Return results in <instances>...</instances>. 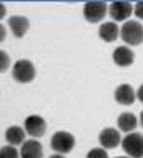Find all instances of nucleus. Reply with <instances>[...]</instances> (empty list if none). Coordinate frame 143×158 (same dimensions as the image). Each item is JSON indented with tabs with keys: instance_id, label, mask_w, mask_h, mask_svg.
Listing matches in <instances>:
<instances>
[{
	"instance_id": "5701e85b",
	"label": "nucleus",
	"mask_w": 143,
	"mask_h": 158,
	"mask_svg": "<svg viewBox=\"0 0 143 158\" xmlns=\"http://www.w3.org/2000/svg\"><path fill=\"white\" fill-rule=\"evenodd\" d=\"M48 158H65V155H58V153H53V155H50Z\"/></svg>"
},
{
	"instance_id": "a211bd4d",
	"label": "nucleus",
	"mask_w": 143,
	"mask_h": 158,
	"mask_svg": "<svg viewBox=\"0 0 143 158\" xmlns=\"http://www.w3.org/2000/svg\"><path fill=\"white\" fill-rule=\"evenodd\" d=\"M8 67H10V57L5 50H0V73L7 72Z\"/></svg>"
},
{
	"instance_id": "393cba45",
	"label": "nucleus",
	"mask_w": 143,
	"mask_h": 158,
	"mask_svg": "<svg viewBox=\"0 0 143 158\" xmlns=\"http://www.w3.org/2000/svg\"><path fill=\"white\" fill-rule=\"evenodd\" d=\"M116 158H130V156H116Z\"/></svg>"
},
{
	"instance_id": "dca6fc26",
	"label": "nucleus",
	"mask_w": 143,
	"mask_h": 158,
	"mask_svg": "<svg viewBox=\"0 0 143 158\" xmlns=\"http://www.w3.org/2000/svg\"><path fill=\"white\" fill-rule=\"evenodd\" d=\"M0 158H20V152L12 145L0 147Z\"/></svg>"
},
{
	"instance_id": "20e7f679",
	"label": "nucleus",
	"mask_w": 143,
	"mask_h": 158,
	"mask_svg": "<svg viewBox=\"0 0 143 158\" xmlns=\"http://www.w3.org/2000/svg\"><path fill=\"white\" fill-rule=\"evenodd\" d=\"M50 147L58 155H67V153H70L75 148V136L70 131H63V130L57 131V133H53V136L50 140Z\"/></svg>"
},
{
	"instance_id": "f03ea898",
	"label": "nucleus",
	"mask_w": 143,
	"mask_h": 158,
	"mask_svg": "<svg viewBox=\"0 0 143 158\" xmlns=\"http://www.w3.org/2000/svg\"><path fill=\"white\" fill-rule=\"evenodd\" d=\"M35 73H37L35 65L30 60H25V58L17 60L14 63V67H12V77L19 83H30L35 78Z\"/></svg>"
},
{
	"instance_id": "6e6552de",
	"label": "nucleus",
	"mask_w": 143,
	"mask_h": 158,
	"mask_svg": "<svg viewBox=\"0 0 143 158\" xmlns=\"http://www.w3.org/2000/svg\"><path fill=\"white\" fill-rule=\"evenodd\" d=\"M98 142H100L102 148H105V150H113L118 145H122V135H120L118 128L108 127V128H103L100 131Z\"/></svg>"
},
{
	"instance_id": "f8f14e48",
	"label": "nucleus",
	"mask_w": 143,
	"mask_h": 158,
	"mask_svg": "<svg viewBox=\"0 0 143 158\" xmlns=\"http://www.w3.org/2000/svg\"><path fill=\"white\" fill-rule=\"evenodd\" d=\"M113 62L116 63L118 67H128L135 62V53L130 47L123 45V47H116L113 50V55H111Z\"/></svg>"
},
{
	"instance_id": "0eeeda50",
	"label": "nucleus",
	"mask_w": 143,
	"mask_h": 158,
	"mask_svg": "<svg viewBox=\"0 0 143 158\" xmlns=\"http://www.w3.org/2000/svg\"><path fill=\"white\" fill-rule=\"evenodd\" d=\"M23 128H25V133L30 135L32 138H42L47 131V122L43 120V117L40 115H28L25 118V123H23Z\"/></svg>"
},
{
	"instance_id": "9d476101",
	"label": "nucleus",
	"mask_w": 143,
	"mask_h": 158,
	"mask_svg": "<svg viewBox=\"0 0 143 158\" xmlns=\"http://www.w3.org/2000/svg\"><path fill=\"white\" fill-rule=\"evenodd\" d=\"M20 158H43V147L35 138L25 140L20 147Z\"/></svg>"
},
{
	"instance_id": "423d86ee",
	"label": "nucleus",
	"mask_w": 143,
	"mask_h": 158,
	"mask_svg": "<svg viewBox=\"0 0 143 158\" xmlns=\"http://www.w3.org/2000/svg\"><path fill=\"white\" fill-rule=\"evenodd\" d=\"M108 14H110L111 20L116 22H128V19L133 14V3L125 2V0H118V2H111L108 5Z\"/></svg>"
},
{
	"instance_id": "4468645a",
	"label": "nucleus",
	"mask_w": 143,
	"mask_h": 158,
	"mask_svg": "<svg viewBox=\"0 0 143 158\" xmlns=\"http://www.w3.org/2000/svg\"><path fill=\"white\" fill-rule=\"evenodd\" d=\"M98 35H100V38L103 42L111 44V42H115L116 38H118L120 28L115 22H103L100 25V28H98Z\"/></svg>"
},
{
	"instance_id": "ddd939ff",
	"label": "nucleus",
	"mask_w": 143,
	"mask_h": 158,
	"mask_svg": "<svg viewBox=\"0 0 143 158\" xmlns=\"http://www.w3.org/2000/svg\"><path fill=\"white\" fill-rule=\"evenodd\" d=\"M116 125H118L120 131L132 133V131L138 127V118L132 112H123V113L118 115V118H116Z\"/></svg>"
},
{
	"instance_id": "412c9836",
	"label": "nucleus",
	"mask_w": 143,
	"mask_h": 158,
	"mask_svg": "<svg viewBox=\"0 0 143 158\" xmlns=\"http://www.w3.org/2000/svg\"><path fill=\"white\" fill-rule=\"evenodd\" d=\"M5 15H7V7H5V3L0 2V20H2Z\"/></svg>"
},
{
	"instance_id": "39448f33",
	"label": "nucleus",
	"mask_w": 143,
	"mask_h": 158,
	"mask_svg": "<svg viewBox=\"0 0 143 158\" xmlns=\"http://www.w3.org/2000/svg\"><path fill=\"white\" fill-rule=\"evenodd\" d=\"M108 14V3L102 0H92L83 5V17L88 23H98Z\"/></svg>"
},
{
	"instance_id": "b1692460",
	"label": "nucleus",
	"mask_w": 143,
	"mask_h": 158,
	"mask_svg": "<svg viewBox=\"0 0 143 158\" xmlns=\"http://www.w3.org/2000/svg\"><path fill=\"white\" fill-rule=\"evenodd\" d=\"M138 123H140V125H141V128H143V112L140 113V122H138Z\"/></svg>"
},
{
	"instance_id": "2eb2a0df",
	"label": "nucleus",
	"mask_w": 143,
	"mask_h": 158,
	"mask_svg": "<svg viewBox=\"0 0 143 158\" xmlns=\"http://www.w3.org/2000/svg\"><path fill=\"white\" fill-rule=\"evenodd\" d=\"M5 142L12 147L15 145H23L25 142V128L23 127H19V125H12L5 130Z\"/></svg>"
},
{
	"instance_id": "f257e3e1",
	"label": "nucleus",
	"mask_w": 143,
	"mask_h": 158,
	"mask_svg": "<svg viewBox=\"0 0 143 158\" xmlns=\"http://www.w3.org/2000/svg\"><path fill=\"white\" fill-rule=\"evenodd\" d=\"M120 37L130 47L141 45L143 44V25L138 20H128L120 28Z\"/></svg>"
},
{
	"instance_id": "aec40b11",
	"label": "nucleus",
	"mask_w": 143,
	"mask_h": 158,
	"mask_svg": "<svg viewBox=\"0 0 143 158\" xmlns=\"http://www.w3.org/2000/svg\"><path fill=\"white\" fill-rule=\"evenodd\" d=\"M5 37H7V28L3 25H0V44L5 40Z\"/></svg>"
},
{
	"instance_id": "7ed1b4c3",
	"label": "nucleus",
	"mask_w": 143,
	"mask_h": 158,
	"mask_svg": "<svg viewBox=\"0 0 143 158\" xmlns=\"http://www.w3.org/2000/svg\"><path fill=\"white\" fill-rule=\"evenodd\" d=\"M122 148L130 158H143V135L132 131L122 138Z\"/></svg>"
},
{
	"instance_id": "4be33fe9",
	"label": "nucleus",
	"mask_w": 143,
	"mask_h": 158,
	"mask_svg": "<svg viewBox=\"0 0 143 158\" xmlns=\"http://www.w3.org/2000/svg\"><path fill=\"white\" fill-rule=\"evenodd\" d=\"M137 100H140L141 103H143V83L140 85V88L137 90Z\"/></svg>"
},
{
	"instance_id": "1a4fd4ad",
	"label": "nucleus",
	"mask_w": 143,
	"mask_h": 158,
	"mask_svg": "<svg viewBox=\"0 0 143 158\" xmlns=\"http://www.w3.org/2000/svg\"><path fill=\"white\" fill-rule=\"evenodd\" d=\"M116 103L120 105H133V102L137 100V90L128 83H122L115 88V93H113Z\"/></svg>"
},
{
	"instance_id": "6ab92c4d",
	"label": "nucleus",
	"mask_w": 143,
	"mask_h": 158,
	"mask_svg": "<svg viewBox=\"0 0 143 158\" xmlns=\"http://www.w3.org/2000/svg\"><path fill=\"white\" fill-rule=\"evenodd\" d=\"M133 14L137 15V19L143 20V0H141V2L133 3Z\"/></svg>"
},
{
	"instance_id": "9b49d317",
	"label": "nucleus",
	"mask_w": 143,
	"mask_h": 158,
	"mask_svg": "<svg viewBox=\"0 0 143 158\" xmlns=\"http://www.w3.org/2000/svg\"><path fill=\"white\" fill-rule=\"evenodd\" d=\"M8 27L17 38H22L30 28V20L23 15H12L8 19Z\"/></svg>"
},
{
	"instance_id": "f3484780",
	"label": "nucleus",
	"mask_w": 143,
	"mask_h": 158,
	"mask_svg": "<svg viewBox=\"0 0 143 158\" xmlns=\"http://www.w3.org/2000/svg\"><path fill=\"white\" fill-rule=\"evenodd\" d=\"M85 158H110V156H108V153H107L105 148L98 147V148H92V150L86 153Z\"/></svg>"
}]
</instances>
